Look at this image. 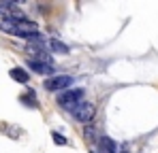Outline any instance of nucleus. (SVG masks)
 I'll return each mask as SVG.
<instances>
[{
  "label": "nucleus",
  "mask_w": 158,
  "mask_h": 153,
  "mask_svg": "<svg viewBox=\"0 0 158 153\" xmlns=\"http://www.w3.org/2000/svg\"><path fill=\"white\" fill-rule=\"evenodd\" d=\"M0 30L2 32H6V34H11V36H19V38H30V41H36V38H41V34H39V26L34 24V22H0Z\"/></svg>",
  "instance_id": "nucleus-1"
},
{
  "label": "nucleus",
  "mask_w": 158,
  "mask_h": 153,
  "mask_svg": "<svg viewBox=\"0 0 158 153\" xmlns=\"http://www.w3.org/2000/svg\"><path fill=\"white\" fill-rule=\"evenodd\" d=\"M69 113L73 115V119H75V121H79V124H90V121L94 119V113H96V108H94V104H92V102L81 100L77 106H73Z\"/></svg>",
  "instance_id": "nucleus-2"
},
{
  "label": "nucleus",
  "mask_w": 158,
  "mask_h": 153,
  "mask_svg": "<svg viewBox=\"0 0 158 153\" xmlns=\"http://www.w3.org/2000/svg\"><path fill=\"white\" fill-rule=\"evenodd\" d=\"M83 96H85V92L81 89V87H71V89H66V92H62L60 96H58V104L62 106V108H73V106H77L79 102L83 100Z\"/></svg>",
  "instance_id": "nucleus-3"
},
{
  "label": "nucleus",
  "mask_w": 158,
  "mask_h": 153,
  "mask_svg": "<svg viewBox=\"0 0 158 153\" xmlns=\"http://www.w3.org/2000/svg\"><path fill=\"white\" fill-rule=\"evenodd\" d=\"M75 83V79L71 75H56V76H49L43 85H45V89L47 92H58V89H71V85Z\"/></svg>",
  "instance_id": "nucleus-4"
},
{
  "label": "nucleus",
  "mask_w": 158,
  "mask_h": 153,
  "mask_svg": "<svg viewBox=\"0 0 158 153\" xmlns=\"http://www.w3.org/2000/svg\"><path fill=\"white\" fill-rule=\"evenodd\" d=\"M28 66L36 73V75H47V76H56V68L52 64H43V62H36L32 57H28Z\"/></svg>",
  "instance_id": "nucleus-5"
},
{
  "label": "nucleus",
  "mask_w": 158,
  "mask_h": 153,
  "mask_svg": "<svg viewBox=\"0 0 158 153\" xmlns=\"http://www.w3.org/2000/svg\"><path fill=\"white\" fill-rule=\"evenodd\" d=\"M98 147H101L105 153H122V147H120L115 140H111L109 136H105V134L98 138Z\"/></svg>",
  "instance_id": "nucleus-6"
},
{
  "label": "nucleus",
  "mask_w": 158,
  "mask_h": 153,
  "mask_svg": "<svg viewBox=\"0 0 158 153\" xmlns=\"http://www.w3.org/2000/svg\"><path fill=\"white\" fill-rule=\"evenodd\" d=\"M9 76H11L13 81H17V83H28V81H30V75H28L24 68H11V70H9Z\"/></svg>",
  "instance_id": "nucleus-7"
},
{
  "label": "nucleus",
  "mask_w": 158,
  "mask_h": 153,
  "mask_svg": "<svg viewBox=\"0 0 158 153\" xmlns=\"http://www.w3.org/2000/svg\"><path fill=\"white\" fill-rule=\"evenodd\" d=\"M47 45H49V49H52L53 53H62V55H66V53L71 51L69 47H66V45H64V43H60L58 38H52V41H49Z\"/></svg>",
  "instance_id": "nucleus-8"
},
{
  "label": "nucleus",
  "mask_w": 158,
  "mask_h": 153,
  "mask_svg": "<svg viewBox=\"0 0 158 153\" xmlns=\"http://www.w3.org/2000/svg\"><path fill=\"white\" fill-rule=\"evenodd\" d=\"M83 136H85V140H90V143H98V138H101V136H103V134H98V132H96V128H85V130H83Z\"/></svg>",
  "instance_id": "nucleus-9"
},
{
  "label": "nucleus",
  "mask_w": 158,
  "mask_h": 153,
  "mask_svg": "<svg viewBox=\"0 0 158 153\" xmlns=\"http://www.w3.org/2000/svg\"><path fill=\"white\" fill-rule=\"evenodd\" d=\"M19 100L24 102V104H26V106H32V108H34V106H39V102H36V94H34V92H32V89H30V92H28V94H24V96H22V98H19Z\"/></svg>",
  "instance_id": "nucleus-10"
},
{
  "label": "nucleus",
  "mask_w": 158,
  "mask_h": 153,
  "mask_svg": "<svg viewBox=\"0 0 158 153\" xmlns=\"http://www.w3.org/2000/svg\"><path fill=\"white\" fill-rule=\"evenodd\" d=\"M52 140L56 143V145H60V147H66V145H69V140H66L60 132H52Z\"/></svg>",
  "instance_id": "nucleus-11"
}]
</instances>
